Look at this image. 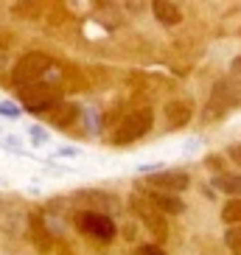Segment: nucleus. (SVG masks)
<instances>
[{"label": "nucleus", "instance_id": "obj_1", "mask_svg": "<svg viewBox=\"0 0 241 255\" xmlns=\"http://www.w3.org/2000/svg\"><path fill=\"white\" fill-rule=\"evenodd\" d=\"M239 96H241V87L233 82V79H222V82H216L213 84V93H211V101H208V107H205V113H202V118L205 121H219L230 107L239 104Z\"/></svg>", "mask_w": 241, "mask_h": 255}, {"label": "nucleus", "instance_id": "obj_2", "mask_svg": "<svg viewBox=\"0 0 241 255\" xmlns=\"http://www.w3.org/2000/svg\"><path fill=\"white\" fill-rule=\"evenodd\" d=\"M51 56L48 53H25L14 62V82L17 84H37L45 79V73L51 70Z\"/></svg>", "mask_w": 241, "mask_h": 255}, {"label": "nucleus", "instance_id": "obj_3", "mask_svg": "<svg viewBox=\"0 0 241 255\" xmlns=\"http://www.w3.org/2000/svg\"><path fill=\"white\" fill-rule=\"evenodd\" d=\"M73 205L76 208H82L84 213H101V216H113V213L120 210L118 196L104 194V191H76Z\"/></svg>", "mask_w": 241, "mask_h": 255}, {"label": "nucleus", "instance_id": "obj_4", "mask_svg": "<svg viewBox=\"0 0 241 255\" xmlns=\"http://www.w3.org/2000/svg\"><path fill=\"white\" fill-rule=\"evenodd\" d=\"M149 129H151V113L149 110H137V113H129L126 118L118 124L113 140L118 143V146H123V143H132V140H137V137H143Z\"/></svg>", "mask_w": 241, "mask_h": 255}, {"label": "nucleus", "instance_id": "obj_5", "mask_svg": "<svg viewBox=\"0 0 241 255\" xmlns=\"http://www.w3.org/2000/svg\"><path fill=\"white\" fill-rule=\"evenodd\" d=\"M76 225H79V230L87 233V236H93V239L98 241H113L115 239V222L113 216H101V213H79L76 216Z\"/></svg>", "mask_w": 241, "mask_h": 255}, {"label": "nucleus", "instance_id": "obj_6", "mask_svg": "<svg viewBox=\"0 0 241 255\" xmlns=\"http://www.w3.org/2000/svg\"><path fill=\"white\" fill-rule=\"evenodd\" d=\"M31 225V216L23 205H11V202H0V230L8 236H23Z\"/></svg>", "mask_w": 241, "mask_h": 255}, {"label": "nucleus", "instance_id": "obj_7", "mask_svg": "<svg viewBox=\"0 0 241 255\" xmlns=\"http://www.w3.org/2000/svg\"><path fill=\"white\" fill-rule=\"evenodd\" d=\"M132 208H135V213L140 219H143V225L149 227L154 236H157V241H163L168 236V227L166 222H163V216H160V210L154 208V205L146 199V196H132Z\"/></svg>", "mask_w": 241, "mask_h": 255}, {"label": "nucleus", "instance_id": "obj_8", "mask_svg": "<svg viewBox=\"0 0 241 255\" xmlns=\"http://www.w3.org/2000/svg\"><path fill=\"white\" fill-rule=\"evenodd\" d=\"M149 185H154L163 194H180L191 185V177L185 171H157L149 177Z\"/></svg>", "mask_w": 241, "mask_h": 255}, {"label": "nucleus", "instance_id": "obj_9", "mask_svg": "<svg viewBox=\"0 0 241 255\" xmlns=\"http://www.w3.org/2000/svg\"><path fill=\"white\" fill-rule=\"evenodd\" d=\"M191 104L188 101H168L166 104V124L171 129H182V127H188V121H191Z\"/></svg>", "mask_w": 241, "mask_h": 255}, {"label": "nucleus", "instance_id": "obj_10", "mask_svg": "<svg viewBox=\"0 0 241 255\" xmlns=\"http://www.w3.org/2000/svg\"><path fill=\"white\" fill-rule=\"evenodd\" d=\"M154 208L160 210V213H182L185 210V202H182L177 194H163V191H149V196H146Z\"/></svg>", "mask_w": 241, "mask_h": 255}, {"label": "nucleus", "instance_id": "obj_11", "mask_svg": "<svg viewBox=\"0 0 241 255\" xmlns=\"http://www.w3.org/2000/svg\"><path fill=\"white\" fill-rule=\"evenodd\" d=\"M151 11H154V17H157L163 25H177L182 20L180 6L171 3V0H154V3H151Z\"/></svg>", "mask_w": 241, "mask_h": 255}, {"label": "nucleus", "instance_id": "obj_12", "mask_svg": "<svg viewBox=\"0 0 241 255\" xmlns=\"http://www.w3.org/2000/svg\"><path fill=\"white\" fill-rule=\"evenodd\" d=\"M56 98H53V93L51 90H42V93H31V90H25L23 93V104H25V110H31V113H42V110H48V107L53 104Z\"/></svg>", "mask_w": 241, "mask_h": 255}, {"label": "nucleus", "instance_id": "obj_13", "mask_svg": "<svg viewBox=\"0 0 241 255\" xmlns=\"http://www.w3.org/2000/svg\"><path fill=\"white\" fill-rule=\"evenodd\" d=\"M216 188H222L225 194H230V199H241V174H222L216 177Z\"/></svg>", "mask_w": 241, "mask_h": 255}, {"label": "nucleus", "instance_id": "obj_14", "mask_svg": "<svg viewBox=\"0 0 241 255\" xmlns=\"http://www.w3.org/2000/svg\"><path fill=\"white\" fill-rule=\"evenodd\" d=\"M222 222H227L230 227L241 225V199H227L222 208Z\"/></svg>", "mask_w": 241, "mask_h": 255}, {"label": "nucleus", "instance_id": "obj_15", "mask_svg": "<svg viewBox=\"0 0 241 255\" xmlns=\"http://www.w3.org/2000/svg\"><path fill=\"white\" fill-rule=\"evenodd\" d=\"M225 244H227V250H230L233 255H241V225L225 230Z\"/></svg>", "mask_w": 241, "mask_h": 255}, {"label": "nucleus", "instance_id": "obj_16", "mask_svg": "<svg viewBox=\"0 0 241 255\" xmlns=\"http://www.w3.org/2000/svg\"><path fill=\"white\" fill-rule=\"evenodd\" d=\"M28 230H34V241H37L39 247H48V233H45V225H42V222H39L37 216H31Z\"/></svg>", "mask_w": 241, "mask_h": 255}, {"label": "nucleus", "instance_id": "obj_17", "mask_svg": "<svg viewBox=\"0 0 241 255\" xmlns=\"http://www.w3.org/2000/svg\"><path fill=\"white\" fill-rule=\"evenodd\" d=\"M11 11L14 14H23V17H37V14H42V6L39 3H14Z\"/></svg>", "mask_w": 241, "mask_h": 255}, {"label": "nucleus", "instance_id": "obj_18", "mask_svg": "<svg viewBox=\"0 0 241 255\" xmlns=\"http://www.w3.org/2000/svg\"><path fill=\"white\" fill-rule=\"evenodd\" d=\"M31 137H34V146H42L48 140V132L42 127H31Z\"/></svg>", "mask_w": 241, "mask_h": 255}, {"label": "nucleus", "instance_id": "obj_19", "mask_svg": "<svg viewBox=\"0 0 241 255\" xmlns=\"http://www.w3.org/2000/svg\"><path fill=\"white\" fill-rule=\"evenodd\" d=\"M137 255H166V253H163L157 244H143V247L137 250Z\"/></svg>", "mask_w": 241, "mask_h": 255}, {"label": "nucleus", "instance_id": "obj_20", "mask_svg": "<svg viewBox=\"0 0 241 255\" xmlns=\"http://www.w3.org/2000/svg\"><path fill=\"white\" fill-rule=\"evenodd\" d=\"M0 115H11V118H17V115H20V107L6 104V101H3V104H0Z\"/></svg>", "mask_w": 241, "mask_h": 255}, {"label": "nucleus", "instance_id": "obj_21", "mask_svg": "<svg viewBox=\"0 0 241 255\" xmlns=\"http://www.w3.org/2000/svg\"><path fill=\"white\" fill-rule=\"evenodd\" d=\"M227 157L233 160L236 165H241V143H239V146H230V149H227Z\"/></svg>", "mask_w": 241, "mask_h": 255}, {"label": "nucleus", "instance_id": "obj_22", "mask_svg": "<svg viewBox=\"0 0 241 255\" xmlns=\"http://www.w3.org/2000/svg\"><path fill=\"white\" fill-rule=\"evenodd\" d=\"M59 154H62V157H73V154H76V149H70V146L65 149V146H62V149H59Z\"/></svg>", "mask_w": 241, "mask_h": 255}, {"label": "nucleus", "instance_id": "obj_23", "mask_svg": "<svg viewBox=\"0 0 241 255\" xmlns=\"http://www.w3.org/2000/svg\"><path fill=\"white\" fill-rule=\"evenodd\" d=\"M233 70H236V73H241V56H239V59H233Z\"/></svg>", "mask_w": 241, "mask_h": 255}, {"label": "nucleus", "instance_id": "obj_24", "mask_svg": "<svg viewBox=\"0 0 241 255\" xmlns=\"http://www.w3.org/2000/svg\"><path fill=\"white\" fill-rule=\"evenodd\" d=\"M3 48H6V39H0V51H3Z\"/></svg>", "mask_w": 241, "mask_h": 255}]
</instances>
